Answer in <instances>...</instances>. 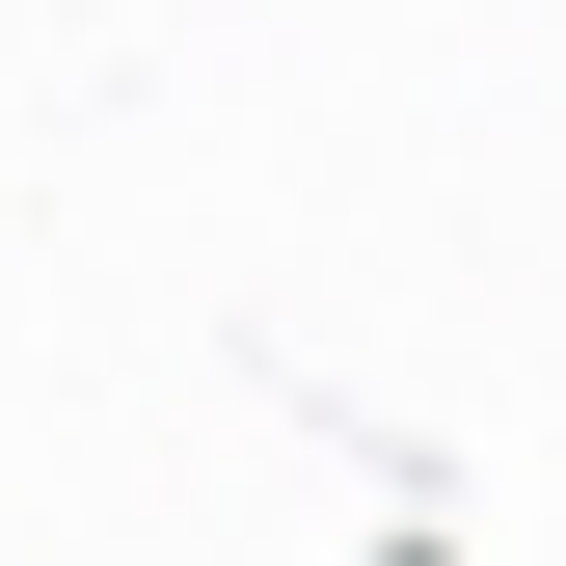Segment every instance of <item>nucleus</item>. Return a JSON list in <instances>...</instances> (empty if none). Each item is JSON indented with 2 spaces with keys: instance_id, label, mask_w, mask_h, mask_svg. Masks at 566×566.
<instances>
[]
</instances>
